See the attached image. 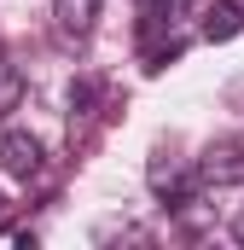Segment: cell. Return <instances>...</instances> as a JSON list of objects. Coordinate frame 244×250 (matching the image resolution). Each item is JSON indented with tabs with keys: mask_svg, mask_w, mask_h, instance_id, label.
Wrapping results in <instances>:
<instances>
[{
	"mask_svg": "<svg viewBox=\"0 0 244 250\" xmlns=\"http://www.w3.org/2000/svg\"><path fill=\"white\" fill-rule=\"evenodd\" d=\"M0 163H6L12 181H35L41 175V140L23 134V128H6L0 134Z\"/></svg>",
	"mask_w": 244,
	"mask_h": 250,
	"instance_id": "6da1fadb",
	"label": "cell"
},
{
	"mask_svg": "<svg viewBox=\"0 0 244 250\" xmlns=\"http://www.w3.org/2000/svg\"><path fill=\"white\" fill-rule=\"evenodd\" d=\"M198 181L203 187H244V151L239 146H209L198 157Z\"/></svg>",
	"mask_w": 244,
	"mask_h": 250,
	"instance_id": "7a4b0ae2",
	"label": "cell"
},
{
	"mask_svg": "<svg viewBox=\"0 0 244 250\" xmlns=\"http://www.w3.org/2000/svg\"><path fill=\"white\" fill-rule=\"evenodd\" d=\"M53 12H59V29H64V35H87L99 0H53Z\"/></svg>",
	"mask_w": 244,
	"mask_h": 250,
	"instance_id": "3957f363",
	"label": "cell"
},
{
	"mask_svg": "<svg viewBox=\"0 0 244 250\" xmlns=\"http://www.w3.org/2000/svg\"><path fill=\"white\" fill-rule=\"evenodd\" d=\"M151 192H169V198H186V175H181V163H175L169 151H157V157H151Z\"/></svg>",
	"mask_w": 244,
	"mask_h": 250,
	"instance_id": "277c9868",
	"label": "cell"
},
{
	"mask_svg": "<svg viewBox=\"0 0 244 250\" xmlns=\"http://www.w3.org/2000/svg\"><path fill=\"white\" fill-rule=\"evenodd\" d=\"M239 29H244V12H239V6H215V12L203 18V35H209V41H233Z\"/></svg>",
	"mask_w": 244,
	"mask_h": 250,
	"instance_id": "5b68a950",
	"label": "cell"
},
{
	"mask_svg": "<svg viewBox=\"0 0 244 250\" xmlns=\"http://www.w3.org/2000/svg\"><path fill=\"white\" fill-rule=\"evenodd\" d=\"M18 99H23V76H18L12 64H0V117L18 111Z\"/></svg>",
	"mask_w": 244,
	"mask_h": 250,
	"instance_id": "8992f818",
	"label": "cell"
},
{
	"mask_svg": "<svg viewBox=\"0 0 244 250\" xmlns=\"http://www.w3.org/2000/svg\"><path fill=\"white\" fill-rule=\"evenodd\" d=\"M233 239H239V245H244V215H239V221H233Z\"/></svg>",
	"mask_w": 244,
	"mask_h": 250,
	"instance_id": "52a82bcc",
	"label": "cell"
},
{
	"mask_svg": "<svg viewBox=\"0 0 244 250\" xmlns=\"http://www.w3.org/2000/svg\"><path fill=\"white\" fill-rule=\"evenodd\" d=\"M0 215H6V198H0Z\"/></svg>",
	"mask_w": 244,
	"mask_h": 250,
	"instance_id": "ba28073f",
	"label": "cell"
}]
</instances>
